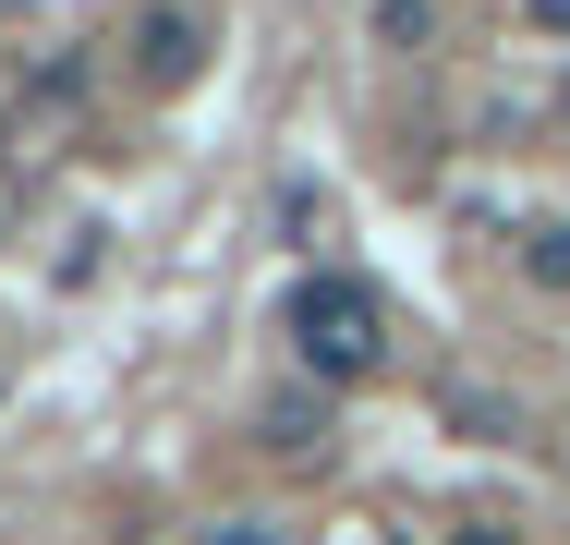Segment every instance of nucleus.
Returning <instances> with one entry per match:
<instances>
[{
    "mask_svg": "<svg viewBox=\"0 0 570 545\" xmlns=\"http://www.w3.org/2000/svg\"><path fill=\"white\" fill-rule=\"evenodd\" d=\"M195 49H207V37H195V12H146V37H134L146 86H183V73H195Z\"/></svg>",
    "mask_w": 570,
    "mask_h": 545,
    "instance_id": "nucleus-2",
    "label": "nucleus"
},
{
    "mask_svg": "<svg viewBox=\"0 0 570 545\" xmlns=\"http://www.w3.org/2000/svg\"><path fill=\"white\" fill-rule=\"evenodd\" d=\"M534 267H547V279H570V230H547V242H534Z\"/></svg>",
    "mask_w": 570,
    "mask_h": 545,
    "instance_id": "nucleus-3",
    "label": "nucleus"
},
{
    "mask_svg": "<svg viewBox=\"0 0 570 545\" xmlns=\"http://www.w3.org/2000/svg\"><path fill=\"white\" fill-rule=\"evenodd\" d=\"M207 545H279V534H267V522H230V534H207Z\"/></svg>",
    "mask_w": 570,
    "mask_h": 545,
    "instance_id": "nucleus-5",
    "label": "nucleus"
},
{
    "mask_svg": "<svg viewBox=\"0 0 570 545\" xmlns=\"http://www.w3.org/2000/svg\"><path fill=\"white\" fill-rule=\"evenodd\" d=\"M522 12H534V24H547V37H570V0H522Z\"/></svg>",
    "mask_w": 570,
    "mask_h": 545,
    "instance_id": "nucleus-4",
    "label": "nucleus"
},
{
    "mask_svg": "<svg viewBox=\"0 0 570 545\" xmlns=\"http://www.w3.org/2000/svg\"><path fill=\"white\" fill-rule=\"evenodd\" d=\"M450 545H510V534H498V522H461V534Z\"/></svg>",
    "mask_w": 570,
    "mask_h": 545,
    "instance_id": "nucleus-6",
    "label": "nucleus"
},
{
    "mask_svg": "<svg viewBox=\"0 0 570 545\" xmlns=\"http://www.w3.org/2000/svg\"><path fill=\"white\" fill-rule=\"evenodd\" d=\"M376 351H389V304L352 267H304L292 279V364L328 376V388H352V376H376Z\"/></svg>",
    "mask_w": 570,
    "mask_h": 545,
    "instance_id": "nucleus-1",
    "label": "nucleus"
}]
</instances>
